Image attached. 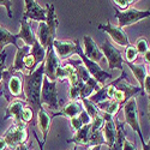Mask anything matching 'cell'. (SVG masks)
<instances>
[{"instance_id":"8992f818","label":"cell","mask_w":150,"mask_h":150,"mask_svg":"<svg viewBox=\"0 0 150 150\" xmlns=\"http://www.w3.org/2000/svg\"><path fill=\"white\" fill-rule=\"evenodd\" d=\"M3 138L5 139L7 148L15 150L17 146L25 144L28 141V132L25 129V124H13L4 133Z\"/></svg>"},{"instance_id":"9a60e30c","label":"cell","mask_w":150,"mask_h":150,"mask_svg":"<svg viewBox=\"0 0 150 150\" xmlns=\"http://www.w3.org/2000/svg\"><path fill=\"white\" fill-rule=\"evenodd\" d=\"M30 52H31V47H29V46L23 45L22 47H19V48L17 49V53H16V57H15L13 65H12L11 69L13 70L15 72L22 73L23 76H28L29 72L27 71L25 66H24V58H25Z\"/></svg>"},{"instance_id":"44dd1931","label":"cell","mask_w":150,"mask_h":150,"mask_svg":"<svg viewBox=\"0 0 150 150\" xmlns=\"http://www.w3.org/2000/svg\"><path fill=\"white\" fill-rule=\"evenodd\" d=\"M13 45L17 49L21 47L18 45V37L17 34H11L7 29L0 25V52H4V48L7 45Z\"/></svg>"},{"instance_id":"4316f807","label":"cell","mask_w":150,"mask_h":150,"mask_svg":"<svg viewBox=\"0 0 150 150\" xmlns=\"http://www.w3.org/2000/svg\"><path fill=\"white\" fill-rule=\"evenodd\" d=\"M81 102H82V106H83L84 110L89 114V117L91 119H94V118H96L98 115H101V113H100V109L97 108V105H95L94 102H91L89 98L81 100Z\"/></svg>"},{"instance_id":"277c9868","label":"cell","mask_w":150,"mask_h":150,"mask_svg":"<svg viewBox=\"0 0 150 150\" xmlns=\"http://www.w3.org/2000/svg\"><path fill=\"white\" fill-rule=\"evenodd\" d=\"M41 106L46 105L51 110H58L59 102H58V90H57V81H51L46 76L43 77L41 96H40Z\"/></svg>"},{"instance_id":"7dc6e473","label":"cell","mask_w":150,"mask_h":150,"mask_svg":"<svg viewBox=\"0 0 150 150\" xmlns=\"http://www.w3.org/2000/svg\"><path fill=\"white\" fill-rule=\"evenodd\" d=\"M71 150H77V145H74V146H73Z\"/></svg>"},{"instance_id":"f6af8a7d","label":"cell","mask_w":150,"mask_h":150,"mask_svg":"<svg viewBox=\"0 0 150 150\" xmlns=\"http://www.w3.org/2000/svg\"><path fill=\"white\" fill-rule=\"evenodd\" d=\"M149 121H150V97H149Z\"/></svg>"},{"instance_id":"9c48e42d","label":"cell","mask_w":150,"mask_h":150,"mask_svg":"<svg viewBox=\"0 0 150 150\" xmlns=\"http://www.w3.org/2000/svg\"><path fill=\"white\" fill-rule=\"evenodd\" d=\"M24 5H25V10H24L23 18L24 19H31V21H37V22H46L47 19V10L43 8L39 3L35 0H24Z\"/></svg>"},{"instance_id":"5b68a950","label":"cell","mask_w":150,"mask_h":150,"mask_svg":"<svg viewBox=\"0 0 150 150\" xmlns=\"http://www.w3.org/2000/svg\"><path fill=\"white\" fill-rule=\"evenodd\" d=\"M124 109V117H125V124H127L129 126L138 134L139 139L142 143H144V138L142 134V129H141V124H139V117H138V107H137V101L136 98L132 97L131 100L122 106Z\"/></svg>"},{"instance_id":"7bdbcfd3","label":"cell","mask_w":150,"mask_h":150,"mask_svg":"<svg viewBox=\"0 0 150 150\" xmlns=\"http://www.w3.org/2000/svg\"><path fill=\"white\" fill-rule=\"evenodd\" d=\"M15 150H29V148H28V145H27V144H22V145L17 146Z\"/></svg>"},{"instance_id":"3957f363","label":"cell","mask_w":150,"mask_h":150,"mask_svg":"<svg viewBox=\"0 0 150 150\" xmlns=\"http://www.w3.org/2000/svg\"><path fill=\"white\" fill-rule=\"evenodd\" d=\"M76 43H77V49H76V54H78L79 55V59H81V61H82V64L84 65V67H85V70L89 72V74L90 76L100 84V85H106V81H108V79H110L112 77V74L109 73V72H106L105 70H102L101 67L98 66V64L97 62H94V61H91V60H89L88 58H86L85 55H84V53H83V49H82V47H81V43H79V41L78 40H76Z\"/></svg>"},{"instance_id":"e575fe53","label":"cell","mask_w":150,"mask_h":150,"mask_svg":"<svg viewBox=\"0 0 150 150\" xmlns=\"http://www.w3.org/2000/svg\"><path fill=\"white\" fill-rule=\"evenodd\" d=\"M71 125H72V127H73L74 131H78V130H81L84 126V125L82 124V121H81V119H79V117L72 118L71 119Z\"/></svg>"},{"instance_id":"7402d4cb","label":"cell","mask_w":150,"mask_h":150,"mask_svg":"<svg viewBox=\"0 0 150 150\" xmlns=\"http://www.w3.org/2000/svg\"><path fill=\"white\" fill-rule=\"evenodd\" d=\"M115 122V126H117V137H115V141L113 143L110 148H108V150H122V146H124V142L126 139V131L124 130V125L125 122H119L118 120L114 121Z\"/></svg>"},{"instance_id":"30bf717a","label":"cell","mask_w":150,"mask_h":150,"mask_svg":"<svg viewBox=\"0 0 150 150\" xmlns=\"http://www.w3.org/2000/svg\"><path fill=\"white\" fill-rule=\"evenodd\" d=\"M98 29L105 31L106 34H108L110 36V39L113 41H115V43H118L119 46H121V47L130 46V41H129V37H127L126 33H125L121 28L113 25L109 21H107L106 24H100Z\"/></svg>"},{"instance_id":"60d3db41","label":"cell","mask_w":150,"mask_h":150,"mask_svg":"<svg viewBox=\"0 0 150 150\" xmlns=\"http://www.w3.org/2000/svg\"><path fill=\"white\" fill-rule=\"evenodd\" d=\"M6 148H7V144H6L5 139L3 137H0V150H5Z\"/></svg>"},{"instance_id":"f1b7e54d","label":"cell","mask_w":150,"mask_h":150,"mask_svg":"<svg viewBox=\"0 0 150 150\" xmlns=\"http://www.w3.org/2000/svg\"><path fill=\"white\" fill-rule=\"evenodd\" d=\"M137 57H138V52H137V49L134 48V46H127L126 49H125V58H126V62H131L133 64V61H136Z\"/></svg>"},{"instance_id":"836d02e7","label":"cell","mask_w":150,"mask_h":150,"mask_svg":"<svg viewBox=\"0 0 150 150\" xmlns=\"http://www.w3.org/2000/svg\"><path fill=\"white\" fill-rule=\"evenodd\" d=\"M12 5H13V3L10 1V0H0V6H4L6 8V12H7V17L12 18L13 17V15H12Z\"/></svg>"},{"instance_id":"83f0119b","label":"cell","mask_w":150,"mask_h":150,"mask_svg":"<svg viewBox=\"0 0 150 150\" xmlns=\"http://www.w3.org/2000/svg\"><path fill=\"white\" fill-rule=\"evenodd\" d=\"M102 144H106L105 138H103V134H102V131L90 132V137H89V143H88V145L91 146V148H94V146L102 145Z\"/></svg>"},{"instance_id":"e0dca14e","label":"cell","mask_w":150,"mask_h":150,"mask_svg":"<svg viewBox=\"0 0 150 150\" xmlns=\"http://www.w3.org/2000/svg\"><path fill=\"white\" fill-rule=\"evenodd\" d=\"M24 108V103L21 100H13L6 108L4 120H7L10 118L15 119V124H24L22 121V112Z\"/></svg>"},{"instance_id":"c3c4849f","label":"cell","mask_w":150,"mask_h":150,"mask_svg":"<svg viewBox=\"0 0 150 150\" xmlns=\"http://www.w3.org/2000/svg\"><path fill=\"white\" fill-rule=\"evenodd\" d=\"M0 82H1V81H0Z\"/></svg>"},{"instance_id":"4dcf8cb0","label":"cell","mask_w":150,"mask_h":150,"mask_svg":"<svg viewBox=\"0 0 150 150\" xmlns=\"http://www.w3.org/2000/svg\"><path fill=\"white\" fill-rule=\"evenodd\" d=\"M103 124H105V120H103V117L102 115H98V117L94 118L93 121H91V130H90V132L102 131Z\"/></svg>"},{"instance_id":"f35d334b","label":"cell","mask_w":150,"mask_h":150,"mask_svg":"<svg viewBox=\"0 0 150 150\" xmlns=\"http://www.w3.org/2000/svg\"><path fill=\"white\" fill-rule=\"evenodd\" d=\"M143 89L145 90V93H146L148 97H150V76H149V74L146 76V78H145V81H144Z\"/></svg>"},{"instance_id":"52a82bcc","label":"cell","mask_w":150,"mask_h":150,"mask_svg":"<svg viewBox=\"0 0 150 150\" xmlns=\"http://www.w3.org/2000/svg\"><path fill=\"white\" fill-rule=\"evenodd\" d=\"M115 17L119 22V28L130 27L132 24L139 22L142 19H145L150 17V11L149 10H137V8H127L125 11H119L115 8Z\"/></svg>"},{"instance_id":"6da1fadb","label":"cell","mask_w":150,"mask_h":150,"mask_svg":"<svg viewBox=\"0 0 150 150\" xmlns=\"http://www.w3.org/2000/svg\"><path fill=\"white\" fill-rule=\"evenodd\" d=\"M45 77V61L29 73L28 76H24V95H25V101L29 102L34 108L39 112L42 106L40 103L41 89Z\"/></svg>"},{"instance_id":"cb8c5ba5","label":"cell","mask_w":150,"mask_h":150,"mask_svg":"<svg viewBox=\"0 0 150 150\" xmlns=\"http://www.w3.org/2000/svg\"><path fill=\"white\" fill-rule=\"evenodd\" d=\"M127 66L130 67V70L132 71V73L134 74L136 79L138 81L139 83V88L143 89V85H144V81L148 76V70L144 65H136V64H131V62H126Z\"/></svg>"},{"instance_id":"ee69618b","label":"cell","mask_w":150,"mask_h":150,"mask_svg":"<svg viewBox=\"0 0 150 150\" xmlns=\"http://www.w3.org/2000/svg\"><path fill=\"white\" fill-rule=\"evenodd\" d=\"M89 150H101V145H97V146H94V148H91V149H89Z\"/></svg>"},{"instance_id":"7c38bea8","label":"cell","mask_w":150,"mask_h":150,"mask_svg":"<svg viewBox=\"0 0 150 150\" xmlns=\"http://www.w3.org/2000/svg\"><path fill=\"white\" fill-rule=\"evenodd\" d=\"M59 66H60V59L58 58L54 48L47 51V55L45 59V76L51 81H57L55 73Z\"/></svg>"},{"instance_id":"ffe728a7","label":"cell","mask_w":150,"mask_h":150,"mask_svg":"<svg viewBox=\"0 0 150 150\" xmlns=\"http://www.w3.org/2000/svg\"><path fill=\"white\" fill-rule=\"evenodd\" d=\"M90 130H91V124L84 125L81 130L74 132L72 138L67 139V143H74L76 145H88L89 137H90Z\"/></svg>"},{"instance_id":"8d00e7d4","label":"cell","mask_w":150,"mask_h":150,"mask_svg":"<svg viewBox=\"0 0 150 150\" xmlns=\"http://www.w3.org/2000/svg\"><path fill=\"white\" fill-rule=\"evenodd\" d=\"M5 60H6V52H0V81L3 78V72L5 70Z\"/></svg>"},{"instance_id":"74e56055","label":"cell","mask_w":150,"mask_h":150,"mask_svg":"<svg viewBox=\"0 0 150 150\" xmlns=\"http://www.w3.org/2000/svg\"><path fill=\"white\" fill-rule=\"evenodd\" d=\"M122 150H137V148H136V144H133L132 142H130L127 139H125Z\"/></svg>"},{"instance_id":"ba28073f","label":"cell","mask_w":150,"mask_h":150,"mask_svg":"<svg viewBox=\"0 0 150 150\" xmlns=\"http://www.w3.org/2000/svg\"><path fill=\"white\" fill-rule=\"evenodd\" d=\"M101 52L103 54V57L107 59L108 61V66L110 70H114V69H118L120 70L121 72L124 71L122 69V64H124V58L121 57V53L118 51V49L112 45L109 41H106L101 45Z\"/></svg>"},{"instance_id":"d6a6232c","label":"cell","mask_w":150,"mask_h":150,"mask_svg":"<svg viewBox=\"0 0 150 150\" xmlns=\"http://www.w3.org/2000/svg\"><path fill=\"white\" fill-rule=\"evenodd\" d=\"M33 117H34L33 108L29 107V106H24L23 112H22V121H23L24 124L30 122V121L33 120Z\"/></svg>"},{"instance_id":"2e32d148","label":"cell","mask_w":150,"mask_h":150,"mask_svg":"<svg viewBox=\"0 0 150 150\" xmlns=\"http://www.w3.org/2000/svg\"><path fill=\"white\" fill-rule=\"evenodd\" d=\"M17 37H18V40H22L24 45L29 46V47H33V45L37 41L36 35L33 31V28L30 25V23L27 19H24V18L21 19V30L17 34Z\"/></svg>"},{"instance_id":"d590c367","label":"cell","mask_w":150,"mask_h":150,"mask_svg":"<svg viewBox=\"0 0 150 150\" xmlns=\"http://www.w3.org/2000/svg\"><path fill=\"white\" fill-rule=\"evenodd\" d=\"M78 117H79V119H81V121H82L83 125H89V124H91V121H93V119L89 117V114L86 113L84 109L82 110V113H81Z\"/></svg>"},{"instance_id":"bcb514c9","label":"cell","mask_w":150,"mask_h":150,"mask_svg":"<svg viewBox=\"0 0 150 150\" xmlns=\"http://www.w3.org/2000/svg\"><path fill=\"white\" fill-rule=\"evenodd\" d=\"M146 70H148V74H149V76H150V65H149V67H148Z\"/></svg>"},{"instance_id":"8fae6325","label":"cell","mask_w":150,"mask_h":150,"mask_svg":"<svg viewBox=\"0 0 150 150\" xmlns=\"http://www.w3.org/2000/svg\"><path fill=\"white\" fill-rule=\"evenodd\" d=\"M53 48L60 60L69 59L71 55L76 54V49H77V43L76 40L74 41H60V40H54L53 42Z\"/></svg>"},{"instance_id":"ac0fdd59","label":"cell","mask_w":150,"mask_h":150,"mask_svg":"<svg viewBox=\"0 0 150 150\" xmlns=\"http://www.w3.org/2000/svg\"><path fill=\"white\" fill-rule=\"evenodd\" d=\"M83 106H82V102L79 101H71L70 103H67L64 108H61L60 112H57L52 115V118H55V117H59V115H64L66 118H74V117H78L82 110H83Z\"/></svg>"},{"instance_id":"7a4b0ae2","label":"cell","mask_w":150,"mask_h":150,"mask_svg":"<svg viewBox=\"0 0 150 150\" xmlns=\"http://www.w3.org/2000/svg\"><path fill=\"white\" fill-rule=\"evenodd\" d=\"M6 91L8 93L7 101H10V95L12 97L25 100V95H24V79L22 73L15 72L12 69L4 70L3 78H1V82H0V95L4 96Z\"/></svg>"},{"instance_id":"b9f144b4","label":"cell","mask_w":150,"mask_h":150,"mask_svg":"<svg viewBox=\"0 0 150 150\" xmlns=\"http://www.w3.org/2000/svg\"><path fill=\"white\" fill-rule=\"evenodd\" d=\"M34 137H35V138H36V141H37V143H39V146H40V150H45L43 149V143H41L40 142V139H39V137H37V133L34 131Z\"/></svg>"},{"instance_id":"5bb4252c","label":"cell","mask_w":150,"mask_h":150,"mask_svg":"<svg viewBox=\"0 0 150 150\" xmlns=\"http://www.w3.org/2000/svg\"><path fill=\"white\" fill-rule=\"evenodd\" d=\"M101 115L103 117V120H105L103 127H102V134H103L106 144L108 145V148H110L113 145L115 137H117V126H115L113 117H110L106 113H102Z\"/></svg>"},{"instance_id":"ab89813d","label":"cell","mask_w":150,"mask_h":150,"mask_svg":"<svg viewBox=\"0 0 150 150\" xmlns=\"http://www.w3.org/2000/svg\"><path fill=\"white\" fill-rule=\"evenodd\" d=\"M143 58H144V60L148 62V64L150 65V48H149L148 51H146V52L143 54Z\"/></svg>"},{"instance_id":"f546056e","label":"cell","mask_w":150,"mask_h":150,"mask_svg":"<svg viewBox=\"0 0 150 150\" xmlns=\"http://www.w3.org/2000/svg\"><path fill=\"white\" fill-rule=\"evenodd\" d=\"M134 48L137 49L138 54H144V53L148 51V49H149V43H148V41H146L145 37H139V39L136 41Z\"/></svg>"},{"instance_id":"603a6c76","label":"cell","mask_w":150,"mask_h":150,"mask_svg":"<svg viewBox=\"0 0 150 150\" xmlns=\"http://www.w3.org/2000/svg\"><path fill=\"white\" fill-rule=\"evenodd\" d=\"M97 108L101 110L102 113H106L110 117H114L119 112V108H122V107L117 101H114V100H106V101L97 103Z\"/></svg>"},{"instance_id":"4fadbf2b","label":"cell","mask_w":150,"mask_h":150,"mask_svg":"<svg viewBox=\"0 0 150 150\" xmlns=\"http://www.w3.org/2000/svg\"><path fill=\"white\" fill-rule=\"evenodd\" d=\"M83 45H84L83 53H84V55L88 58L89 60H91L94 62H97V61H100L103 58V54L101 52V49L98 48V46L93 40L91 36L85 35L83 37Z\"/></svg>"},{"instance_id":"d6986e66","label":"cell","mask_w":150,"mask_h":150,"mask_svg":"<svg viewBox=\"0 0 150 150\" xmlns=\"http://www.w3.org/2000/svg\"><path fill=\"white\" fill-rule=\"evenodd\" d=\"M51 121H52V117L48 114V112L42 107L39 112H37V125L42 132L43 136V143H46L47 137L51 130Z\"/></svg>"},{"instance_id":"484cf974","label":"cell","mask_w":150,"mask_h":150,"mask_svg":"<svg viewBox=\"0 0 150 150\" xmlns=\"http://www.w3.org/2000/svg\"><path fill=\"white\" fill-rule=\"evenodd\" d=\"M76 69L73 65L67 64L65 66H59L55 73V79L57 81H62V79H69L72 73H74Z\"/></svg>"},{"instance_id":"1f68e13d","label":"cell","mask_w":150,"mask_h":150,"mask_svg":"<svg viewBox=\"0 0 150 150\" xmlns=\"http://www.w3.org/2000/svg\"><path fill=\"white\" fill-rule=\"evenodd\" d=\"M133 3H134L133 0H114V1H112V4L114 5V7H117L119 11L127 10L129 6H131Z\"/></svg>"},{"instance_id":"d4e9b609","label":"cell","mask_w":150,"mask_h":150,"mask_svg":"<svg viewBox=\"0 0 150 150\" xmlns=\"http://www.w3.org/2000/svg\"><path fill=\"white\" fill-rule=\"evenodd\" d=\"M30 53H31L33 57L35 58V61H36L37 65H40L41 62H43L45 59H46V55H47V51L41 46V43H40L39 41H36V42L33 45L31 52H30Z\"/></svg>"}]
</instances>
